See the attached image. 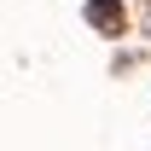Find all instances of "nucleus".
Here are the masks:
<instances>
[{
	"label": "nucleus",
	"instance_id": "nucleus-1",
	"mask_svg": "<svg viewBox=\"0 0 151 151\" xmlns=\"http://www.w3.org/2000/svg\"><path fill=\"white\" fill-rule=\"evenodd\" d=\"M87 23L105 29V35H122V6L116 0H87Z\"/></svg>",
	"mask_w": 151,
	"mask_h": 151
}]
</instances>
